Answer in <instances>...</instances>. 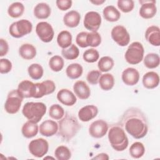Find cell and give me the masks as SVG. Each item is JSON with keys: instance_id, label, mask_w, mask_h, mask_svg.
<instances>
[{"instance_id": "6da1fadb", "label": "cell", "mask_w": 160, "mask_h": 160, "mask_svg": "<svg viewBox=\"0 0 160 160\" xmlns=\"http://www.w3.org/2000/svg\"><path fill=\"white\" fill-rule=\"evenodd\" d=\"M119 123L125 130L135 139L144 138L148 131L147 118L143 112L138 108L128 109L122 114Z\"/></svg>"}, {"instance_id": "7a4b0ae2", "label": "cell", "mask_w": 160, "mask_h": 160, "mask_svg": "<svg viewBox=\"0 0 160 160\" xmlns=\"http://www.w3.org/2000/svg\"><path fill=\"white\" fill-rule=\"evenodd\" d=\"M81 128V126L77 118L69 112H66L64 117L58 121L57 133L62 139L69 141L76 135Z\"/></svg>"}, {"instance_id": "3957f363", "label": "cell", "mask_w": 160, "mask_h": 160, "mask_svg": "<svg viewBox=\"0 0 160 160\" xmlns=\"http://www.w3.org/2000/svg\"><path fill=\"white\" fill-rule=\"evenodd\" d=\"M108 139L111 147L116 151L125 150L129 143L122 126L119 122L111 126L108 131Z\"/></svg>"}, {"instance_id": "277c9868", "label": "cell", "mask_w": 160, "mask_h": 160, "mask_svg": "<svg viewBox=\"0 0 160 160\" xmlns=\"http://www.w3.org/2000/svg\"><path fill=\"white\" fill-rule=\"evenodd\" d=\"M47 107L43 102H28L22 108V112L29 121L39 122L46 112Z\"/></svg>"}, {"instance_id": "5b68a950", "label": "cell", "mask_w": 160, "mask_h": 160, "mask_svg": "<svg viewBox=\"0 0 160 160\" xmlns=\"http://www.w3.org/2000/svg\"><path fill=\"white\" fill-rule=\"evenodd\" d=\"M144 48L139 42H133L128 48L124 57L130 64H137L142 61L144 57Z\"/></svg>"}, {"instance_id": "8992f818", "label": "cell", "mask_w": 160, "mask_h": 160, "mask_svg": "<svg viewBox=\"0 0 160 160\" xmlns=\"http://www.w3.org/2000/svg\"><path fill=\"white\" fill-rule=\"evenodd\" d=\"M32 29V23L27 19H21L12 22L9 28V32L15 38H22L29 34Z\"/></svg>"}, {"instance_id": "52a82bcc", "label": "cell", "mask_w": 160, "mask_h": 160, "mask_svg": "<svg viewBox=\"0 0 160 160\" xmlns=\"http://www.w3.org/2000/svg\"><path fill=\"white\" fill-rule=\"evenodd\" d=\"M23 99L24 98L20 96L17 89L12 90L8 94L4 104L5 111L11 114L17 113L20 109Z\"/></svg>"}, {"instance_id": "ba28073f", "label": "cell", "mask_w": 160, "mask_h": 160, "mask_svg": "<svg viewBox=\"0 0 160 160\" xmlns=\"http://www.w3.org/2000/svg\"><path fill=\"white\" fill-rule=\"evenodd\" d=\"M30 153L36 158H42L47 154L49 149L48 141L43 138H38L32 140L28 146Z\"/></svg>"}, {"instance_id": "9c48e42d", "label": "cell", "mask_w": 160, "mask_h": 160, "mask_svg": "<svg viewBox=\"0 0 160 160\" xmlns=\"http://www.w3.org/2000/svg\"><path fill=\"white\" fill-rule=\"evenodd\" d=\"M111 35L112 39L120 46H126L129 43L130 35L123 26H114L111 31Z\"/></svg>"}, {"instance_id": "30bf717a", "label": "cell", "mask_w": 160, "mask_h": 160, "mask_svg": "<svg viewBox=\"0 0 160 160\" xmlns=\"http://www.w3.org/2000/svg\"><path fill=\"white\" fill-rule=\"evenodd\" d=\"M36 32L42 42H51L54 35V32L52 26L44 21L39 22L36 27Z\"/></svg>"}, {"instance_id": "8fae6325", "label": "cell", "mask_w": 160, "mask_h": 160, "mask_svg": "<svg viewBox=\"0 0 160 160\" xmlns=\"http://www.w3.org/2000/svg\"><path fill=\"white\" fill-rule=\"evenodd\" d=\"M83 24L88 30L97 31L101 24V16L98 12L89 11L84 16Z\"/></svg>"}, {"instance_id": "7c38bea8", "label": "cell", "mask_w": 160, "mask_h": 160, "mask_svg": "<svg viewBox=\"0 0 160 160\" xmlns=\"http://www.w3.org/2000/svg\"><path fill=\"white\" fill-rule=\"evenodd\" d=\"M108 131V124L102 119H98L92 122L89 127V133L94 138H101L104 137Z\"/></svg>"}, {"instance_id": "4fadbf2b", "label": "cell", "mask_w": 160, "mask_h": 160, "mask_svg": "<svg viewBox=\"0 0 160 160\" xmlns=\"http://www.w3.org/2000/svg\"><path fill=\"white\" fill-rule=\"evenodd\" d=\"M141 4L139 9V15L144 19H151L157 12L156 1H139Z\"/></svg>"}, {"instance_id": "5bb4252c", "label": "cell", "mask_w": 160, "mask_h": 160, "mask_svg": "<svg viewBox=\"0 0 160 160\" xmlns=\"http://www.w3.org/2000/svg\"><path fill=\"white\" fill-rule=\"evenodd\" d=\"M17 90L23 98H34L36 92V84L29 80H24L18 84Z\"/></svg>"}, {"instance_id": "9a60e30c", "label": "cell", "mask_w": 160, "mask_h": 160, "mask_svg": "<svg viewBox=\"0 0 160 160\" xmlns=\"http://www.w3.org/2000/svg\"><path fill=\"white\" fill-rule=\"evenodd\" d=\"M36 92L34 98H41L44 96L52 93L56 89L55 83L51 80H45L36 83Z\"/></svg>"}, {"instance_id": "2e32d148", "label": "cell", "mask_w": 160, "mask_h": 160, "mask_svg": "<svg viewBox=\"0 0 160 160\" xmlns=\"http://www.w3.org/2000/svg\"><path fill=\"white\" fill-rule=\"evenodd\" d=\"M139 71L133 68H128L122 72L121 78L123 82L128 86H134L136 84L139 80Z\"/></svg>"}, {"instance_id": "e0dca14e", "label": "cell", "mask_w": 160, "mask_h": 160, "mask_svg": "<svg viewBox=\"0 0 160 160\" xmlns=\"http://www.w3.org/2000/svg\"><path fill=\"white\" fill-rule=\"evenodd\" d=\"M39 131L40 134L44 136H52L58 132V123L52 120H46L39 126Z\"/></svg>"}, {"instance_id": "ac0fdd59", "label": "cell", "mask_w": 160, "mask_h": 160, "mask_svg": "<svg viewBox=\"0 0 160 160\" xmlns=\"http://www.w3.org/2000/svg\"><path fill=\"white\" fill-rule=\"evenodd\" d=\"M98 113V109L94 105H86L78 111V117L82 122H88L94 118Z\"/></svg>"}, {"instance_id": "d6986e66", "label": "cell", "mask_w": 160, "mask_h": 160, "mask_svg": "<svg viewBox=\"0 0 160 160\" xmlns=\"http://www.w3.org/2000/svg\"><path fill=\"white\" fill-rule=\"evenodd\" d=\"M58 100L62 104L68 106L74 105L77 101L74 94L68 89H62L57 94Z\"/></svg>"}, {"instance_id": "ffe728a7", "label": "cell", "mask_w": 160, "mask_h": 160, "mask_svg": "<svg viewBox=\"0 0 160 160\" xmlns=\"http://www.w3.org/2000/svg\"><path fill=\"white\" fill-rule=\"evenodd\" d=\"M146 41L151 45L159 46L160 45V30L157 26H151L148 27L145 32Z\"/></svg>"}, {"instance_id": "44dd1931", "label": "cell", "mask_w": 160, "mask_h": 160, "mask_svg": "<svg viewBox=\"0 0 160 160\" xmlns=\"http://www.w3.org/2000/svg\"><path fill=\"white\" fill-rule=\"evenodd\" d=\"M75 94L81 99H86L91 95V90L88 85L83 81H76L73 86Z\"/></svg>"}, {"instance_id": "7402d4cb", "label": "cell", "mask_w": 160, "mask_h": 160, "mask_svg": "<svg viewBox=\"0 0 160 160\" xmlns=\"http://www.w3.org/2000/svg\"><path fill=\"white\" fill-rule=\"evenodd\" d=\"M159 75L154 71L148 72L142 77V84L147 89H154L159 85Z\"/></svg>"}, {"instance_id": "603a6c76", "label": "cell", "mask_w": 160, "mask_h": 160, "mask_svg": "<svg viewBox=\"0 0 160 160\" xmlns=\"http://www.w3.org/2000/svg\"><path fill=\"white\" fill-rule=\"evenodd\" d=\"M80 19V14L75 10L68 12L63 17V22L64 24L69 28H75L78 26L79 24Z\"/></svg>"}, {"instance_id": "cb8c5ba5", "label": "cell", "mask_w": 160, "mask_h": 160, "mask_svg": "<svg viewBox=\"0 0 160 160\" xmlns=\"http://www.w3.org/2000/svg\"><path fill=\"white\" fill-rule=\"evenodd\" d=\"M51 9L50 6L45 2L38 3L34 9V15L38 19H45L51 15Z\"/></svg>"}, {"instance_id": "d4e9b609", "label": "cell", "mask_w": 160, "mask_h": 160, "mask_svg": "<svg viewBox=\"0 0 160 160\" xmlns=\"http://www.w3.org/2000/svg\"><path fill=\"white\" fill-rule=\"evenodd\" d=\"M38 131L39 128L37 123L29 120L23 124L21 128L22 134L23 136L26 138L34 137L37 135Z\"/></svg>"}, {"instance_id": "484cf974", "label": "cell", "mask_w": 160, "mask_h": 160, "mask_svg": "<svg viewBox=\"0 0 160 160\" xmlns=\"http://www.w3.org/2000/svg\"><path fill=\"white\" fill-rule=\"evenodd\" d=\"M19 54L22 58L26 60H30L36 56V49L32 44L25 43L21 45L19 48Z\"/></svg>"}, {"instance_id": "4316f807", "label": "cell", "mask_w": 160, "mask_h": 160, "mask_svg": "<svg viewBox=\"0 0 160 160\" xmlns=\"http://www.w3.org/2000/svg\"><path fill=\"white\" fill-rule=\"evenodd\" d=\"M104 18L109 22H116L121 17L120 12L113 6H108L105 7L102 11Z\"/></svg>"}, {"instance_id": "83f0119b", "label": "cell", "mask_w": 160, "mask_h": 160, "mask_svg": "<svg viewBox=\"0 0 160 160\" xmlns=\"http://www.w3.org/2000/svg\"><path fill=\"white\" fill-rule=\"evenodd\" d=\"M98 83L100 88L102 90L109 91L113 88L114 85V76L110 73H105L101 74Z\"/></svg>"}, {"instance_id": "f1b7e54d", "label": "cell", "mask_w": 160, "mask_h": 160, "mask_svg": "<svg viewBox=\"0 0 160 160\" xmlns=\"http://www.w3.org/2000/svg\"><path fill=\"white\" fill-rule=\"evenodd\" d=\"M83 72V68L79 63H72L69 64L66 69V73L68 78L71 79H76L81 76Z\"/></svg>"}, {"instance_id": "f546056e", "label": "cell", "mask_w": 160, "mask_h": 160, "mask_svg": "<svg viewBox=\"0 0 160 160\" xmlns=\"http://www.w3.org/2000/svg\"><path fill=\"white\" fill-rule=\"evenodd\" d=\"M57 42L59 47L66 49L72 44V35L68 31H61L57 37Z\"/></svg>"}, {"instance_id": "4dcf8cb0", "label": "cell", "mask_w": 160, "mask_h": 160, "mask_svg": "<svg viewBox=\"0 0 160 160\" xmlns=\"http://www.w3.org/2000/svg\"><path fill=\"white\" fill-rule=\"evenodd\" d=\"M24 11V5L19 2H15L12 3L8 8V13L9 16L13 18L21 17Z\"/></svg>"}, {"instance_id": "1f68e13d", "label": "cell", "mask_w": 160, "mask_h": 160, "mask_svg": "<svg viewBox=\"0 0 160 160\" xmlns=\"http://www.w3.org/2000/svg\"><path fill=\"white\" fill-rule=\"evenodd\" d=\"M160 58L156 53H148L144 58V64L149 69H154L159 65Z\"/></svg>"}, {"instance_id": "d6a6232c", "label": "cell", "mask_w": 160, "mask_h": 160, "mask_svg": "<svg viewBox=\"0 0 160 160\" xmlns=\"http://www.w3.org/2000/svg\"><path fill=\"white\" fill-rule=\"evenodd\" d=\"M145 152L144 144L141 142H134L129 148V154L131 157L135 159L141 158Z\"/></svg>"}, {"instance_id": "836d02e7", "label": "cell", "mask_w": 160, "mask_h": 160, "mask_svg": "<svg viewBox=\"0 0 160 160\" xmlns=\"http://www.w3.org/2000/svg\"><path fill=\"white\" fill-rule=\"evenodd\" d=\"M114 65V60L109 56L102 57L98 63V67L101 72H108L111 70Z\"/></svg>"}, {"instance_id": "e575fe53", "label": "cell", "mask_w": 160, "mask_h": 160, "mask_svg": "<svg viewBox=\"0 0 160 160\" xmlns=\"http://www.w3.org/2000/svg\"><path fill=\"white\" fill-rule=\"evenodd\" d=\"M29 76L34 80L41 79L44 73V70L41 65L37 63L31 64L28 69Z\"/></svg>"}, {"instance_id": "d590c367", "label": "cell", "mask_w": 160, "mask_h": 160, "mask_svg": "<svg viewBox=\"0 0 160 160\" xmlns=\"http://www.w3.org/2000/svg\"><path fill=\"white\" fill-rule=\"evenodd\" d=\"M61 54L66 59L72 60L76 59L79 56V50L75 44H72L68 48L62 49Z\"/></svg>"}, {"instance_id": "8d00e7d4", "label": "cell", "mask_w": 160, "mask_h": 160, "mask_svg": "<svg viewBox=\"0 0 160 160\" xmlns=\"http://www.w3.org/2000/svg\"><path fill=\"white\" fill-rule=\"evenodd\" d=\"M64 59L58 55H55L51 57L49 61V66L50 69L54 72L61 71L64 67Z\"/></svg>"}, {"instance_id": "74e56055", "label": "cell", "mask_w": 160, "mask_h": 160, "mask_svg": "<svg viewBox=\"0 0 160 160\" xmlns=\"http://www.w3.org/2000/svg\"><path fill=\"white\" fill-rule=\"evenodd\" d=\"M54 155L58 160H68L71 157V152L68 147L59 146L56 149Z\"/></svg>"}, {"instance_id": "f35d334b", "label": "cell", "mask_w": 160, "mask_h": 160, "mask_svg": "<svg viewBox=\"0 0 160 160\" xmlns=\"http://www.w3.org/2000/svg\"><path fill=\"white\" fill-rule=\"evenodd\" d=\"M49 115L53 119L60 120L64 115V109L59 104H52L49 108Z\"/></svg>"}, {"instance_id": "ab89813d", "label": "cell", "mask_w": 160, "mask_h": 160, "mask_svg": "<svg viewBox=\"0 0 160 160\" xmlns=\"http://www.w3.org/2000/svg\"><path fill=\"white\" fill-rule=\"evenodd\" d=\"M86 41L88 46L98 47L101 42V36L97 31L88 32Z\"/></svg>"}, {"instance_id": "60d3db41", "label": "cell", "mask_w": 160, "mask_h": 160, "mask_svg": "<svg viewBox=\"0 0 160 160\" xmlns=\"http://www.w3.org/2000/svg\"><path fill=\"white\" fill-rule=\"evenodd\" d=\"M82 58L83 59L87 62H95L98 60L99 58V53L96 49L94 48H91L87 49L84 52Z\"/></svg>"}, {"instance_id": "b9f144b4", "label": "cell", "mask_w": 160, "mask_h": 160, "mask_svg": "<svg viewBox=\"0 0 160 160\" xmlns=\"http://www.w3.org/2000/svg\"><path fill=\"white\" fill-rule=\"evenodd\" d=\"M117 5L118 8L122 12L127 13L131 12L133 9L134 2L132 0H119L118 1Z\"/></svg>"}, {"instance_id": "7bdbcfd3", "label": "cell", "mask_w": 160, "mask_h": 160, "mask_svg": "<svg viewBox=\"0 0 160 160\" xmlns=\"http://www.w3.org/2000/svg\"><path fill=\"white\" fill-rule=\"evenodd\" d=\"M101 76V72L98 70H92L89 71L86 77L88 82L92 85H96L99 82V79Z\"/></svg>"}, {"instance_id": "ee69618b", "label": "cell", "mask_w": 160, "mask_h": 160, "mask_svg": "<svg viewBox=\"0 0 160 160\" xmlns=\"http://www.w3.org/2000/svg\"><path fill=\"white\" fill-rule=\"evenodd\" d=\"M12 64L10 60L6 58L0 59V72L1 74H6L12 69Z\"/></svg>"}, {"instance_id": "f6af8a7d", "label": "cell", "mask_w": 160, "mask_h": 160, "mask_svg": "<svg viewBox=\"0 0 160 160\" xmlns=\"http://www.w3.org/2000/svg\"><path fill=\"white\" fill-rule=\"evenodd\" d=\"M88 35L87 32H81L78 34L76 38V44L81 48H86L88 47L86 37Z\"/></svg>"}, {"instance_id": "bcb514c9", "label": "cell", "mask_w": 160, "mask_h": 160, "mask_svg": "<svg viewBox=\"0 0 160 160\" xmlns=\"http://www.w3.org/2000/svg\"><path fill=\"white\" fill-rule=\"evenodd\" d=\"M72 1L71 0H57L56 4L57 7L61 11H66L72 6Z\"/></svg>"}, {"instance_id": "7dc6e473", "label": "cell", "mask_w": 160, "mask_h": 160, "mask_svg": "<svg viewBox=\"0 0 160 160\" xmlns=\"http://www.w3.org/2000/svg\"><path fill=\"white\" fill-rule=\"evenodd\" d=\"M9 45L8 42L3 38L0 39V56L2 57L8 52Z\"/></svg>"}, {"instance_id": "c3c4849f", "label": "cell", "mask_w": 160, "mask_h": 160, "mask_svg": "<svg viewBox=\"0 0 160 160\" xmlns=\"http://www.w3.org/2000/svg\"><path fill=\"white\" fill-rule=\"evenodd\" d=\"M109 159V156L106 153H100L98 154L96 156L94 157L92 159H98V160H108Z\"/></svg>"}, {"instance_id": "681fc988", "label": "cell", "mask_w": 160, "mask_h": 160, "mask_svg": "<svg viewBox=\"0 0 160 160\" xmlns=\"http://www.w3.org/2000/svg\"><path fill=\"white\" fill-rule=\"evenodd\" d=\"M90 2H91V3H92V4H95V5H97V6H98V5H100V4H102V3H104V2H105V1H104V0H103V1L96 0V1H91Z\"/></svg>"}]
</instances>
